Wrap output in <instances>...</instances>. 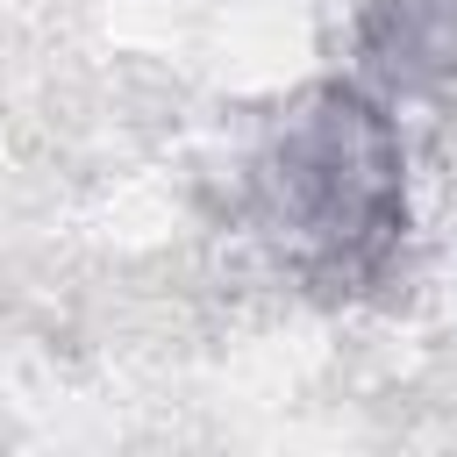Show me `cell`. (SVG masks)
<instances>
[{
  "instance_id": "cell-1",
  "label": "cell",
  "mask_w": 457,
  "mask_h": 457,
  "mask_svg": "<svg viewBox=\"0 0 457 457\" xmlns=\"http://www.w3.org/2000/svg\"><path fill=\"white\" fill-rule=\"evenodd\" d=\"M243 221L286 278L350 300L407 243V143L364 79L300 86L243 164Z\"/></svg>"
},
{
  "instance_id": "cell-2",
  "label": "cell",
  "mask_w": 457,
  "mask_h": 457,
  "mask_svg": "<svg viewBox=\"0 0 457 457\" xmlns=\"http://www.w3.org/2000/svg\"><path fill=\"white\" fill-rule=\"evenodd\" d=\"M357 64L386 93H443L457 79V0H364Z\"/></svg>"
}]
</instances>
